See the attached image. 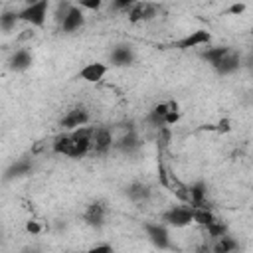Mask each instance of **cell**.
<instances>
[{"instance_id": "6da1fadb", "label": "cell", "mask_w": 253, "mask_h": 253, "mask_svg": "<svg viewBox=\"0 0 253 253\" xmlns=\"http://www.w3.org/2000/svg\"><path fill=\"white\" fill-rule=\"evenodd\" d=\"M91 132H93V126H81V128H75V130H69V132H63L57 134L51 142V150L53 154H59V156H67V158H83L91 152Z\"/></svg>"}, {"instance_id": "7a4b0ae2", "label": "cell", "mask_w": 253, "mask_h": 253, "mask_svg": "<svg viewBox=\"0 0 253 253\" xmlns=\"http://www.w3.org/2000/svg\"><path fill=\"white\" fill-rule=\"evenodd\" d=\"M47 14H49V2L38 0L22 6L18 10V20L24 24H30L32 28H43L47 22Z\"/></svg>"}, {"instance_id": "3957f363", "label": "cell", "mask_w": 253, "mask_h": 253, "mask_svg": "<svg viewBox=\"0 0 253 253\" xmlns=\"http://www.w3.org/2000/svg\"><path fill=\"white\" fill-rule=\"evenodd\" d=\"M192 215H194V208L188 204H176L170 206L166 211H162L160 215V223H164L166 227H174V229H182L192 225Z\"/></svg>"}, {"instance_id": "277c9868", "label": "cell", "mask_w": 253, "mask_h": 253, "mask_svg": "<svg viewBox=\"0 0 253 253\" xmlns=\"http://www.w3.org/2000/svg\"><path fill=\"white\" fill-rule=\"evenodd\" d=\"M211 42H213L211 32L206 28H198V30H192L190 34L174 40L172 47L174 49H196V47H204V45L208 47V45H211Z\"/></svg>"}, {"instance_id": "5b68a950", "label": "cell", "mask_w": 253, "mask_h": 253, "mask_svg": "<svg viewBox=\"0 0 253 253\" xmlns=\"http://www.w3.org/2000/svg\"><path fill=\"white\" fill-rule=\"evenodd\" d=\"M142 229H144L148 241L156 249H162V251L164 249H170L172 239H170V231H168V227L164 223H160V221H144L142 223Z\"/></svg>"}, {"instance_id": "8992f818", "label": "cell", "mask_w": 253, "mask_h": 253, "mask_svg": "<svg viewBox=\"0 0 253 253\" xmlns=\"http://www.w3.org/2000/svg\"><path fill=\"white\" fill-rule=\"evenodd\" d=\"M113 144H115V136L109 126H93V132H91V152L93 154H99V156L107 154L113 148Z\"/></svg>"}, {"instance_id": "52a82bcc", "label": "cell", "mask_w": 253, "mask_h": 253, "mask_svg": "<svg viewBox=\"0 0 253 253\" xmlns=\"http://www.w3.org/2000/svg\"><path fill=\"white\" fill-rule=\"evenodd\" d=\"M91 121V115L85 107H73L69 109L61 121H59V126L63 132H69V130H75V128H81V126H87Z\"/></svg>"}, {"instance_id": "ba28073f", "label": "cell", "mask_w": 253, "mask_h": 253, "mask_svg": "<svg viewBox=\"0 0 253 253\" xmlns=\"http://www.w3.org/2000/svg\"><path fill=\"white\" fill-rule=\"evenodd\" d=\"M83 26H85V12L77 4L71 2L69 8H67V12H65V16L59 20V30L63 34H75Z\"/></svg>"}, {"instance_id": "9c48e42d", "label": "cell", "mask_w": 253, "mask_h": 253, "mask_svg": "<svg viewBox=\"0 0 253 253\" xmlns=\"http://www.w3.org/2000/svg\"><path fill=\"white\" fill-rule=\"evenodd\" d=\"M134 59H136V53L130 43H117L109 55V63L113 67H128L134 63Z\"/></svg>"}, {"instance_id": "30bf717a", "label": "cell", "mask_w": 253, "mask_h": 253, "mask_svg": "<svg viewBox=\"0 0 253 253\" xmlns=\"http://www.w3.org/2000/svg\"><path fill=\"white\" fill-rule=\"evenodd\" d=\"M239 67H241V51H237L235 47H229L225 55L213 65V71L217 75H233Z\"/></svg>"}, {"instance_id": "8fae6325", "label": "cell", "mask_w": 253, "mask_h": 253, "mask_svg": "<svg viewBox=\"0 0 253 253\" xmlns=\"http://www.w3.org/2000/svg\"><path fill=\"white\" fill-rule=\"evenodd\" d=\"M107 71H109L107 63H103V61H89V63H85L77 71V77L81 81H85V83H99V81L105 79Z\"/></svg>"}, {"instance_id": "7c38bea8", "label": "cell", "mask_w": 253, "mask_h": 253, "mask_svg": "<svg viewBox=\"0 0 253 253\" xmlns=\"http://www.w3.org/2000/svg\"><path fill=\"white\" fill-rule=\"evenodd\" d=\"M83 219H85V223H87L89 227H95V229L103 227L105 221H107V206H105L103 202H93V204H89V206L85 208V211H83Z\"/></svg>"}, {"instance_id": "4fadbf2b", "label": "cell", "mask_w": 253, "mask_h": 253, "mask_svg": "<svg viewBox=\"0 0 253 253\" xmlns=\"http://www.w3.org/2000/svg\"><path fill=\"white\" fill-rule=\"evenodd\" d=\"M140 146H142V140L134 128H128L121 138H115V144H113V148H119L125 154H134Z\"/></svg>"}, {"instance_id": "5bb4252c", "label": "cell", "mask_w": 253, "mask_h": 253, "mask_svg": "<svg viewBox=\"0 0 253 253\" xmlns=\"http://www.w3.org/2000/svg\"><path fill=\"white\" fill-rule=\"evenodd\" d=\"M32 63H34V55H32V51L26 49V47L16 49V51L10 55V59H8V67H10L12 71H16V73L28 71V69L32 67Z\"/></svg>"}, {"instance_id": "9a60e30c", "label": "cell", "mask_w": 253, "mask_h": 253, "mask_svg": "<svg viewBox=\"0 0 253 253\" xmlns=\"http://www.w3.org/2000/svg\"><path fill=\"white\" fill-rule=\"evenodd\" d=\"M150 196H152V190L144 182H132L126 186V198L134 204H146L150 200Z\"/></svg>"}, {"instance_id": "2e32d148", "label": "cell", "mask_w": 253, "mask_h": 253, "mask_svg": "<svg viewBox=\"0 0 253 253\" xmlns=\"http://www.w3.org/2000/svg\"><path fill=\"white\" fill-rule=\"evenodd\" d=\"M237 249H239V243L229 233L213 239V243H211V253H237Z\"/></svg>"}, {"instance_id": "e0dca14e", "label": "cell", "mask_w": 253, "mask_h": 253, "mask_svg": "<svg viewBox=\"0 0 253 253\" xmlns=\"http://www.w3.org/2000/svg\"><path fill=\"white\" fill-rule=\"evenodd\" d=\"M166 111H168V101H166V103H158V105H154V107L148 111V115H146V123H148L152 128H160V126H164Z\"/></svg>"}, {"instance_id": "ac0fdd59", "label": "cell", "mask_w": 253, "mask_h": 253, "mask_svg": "<svg viewBox=\"0 0 253 253\" xmlns=\"http://www.w3.org/2000/svg\"><path fill=\"white\" fill-rule=\"evenodd\" d=\"M30 170H32V160L20 158V160H16V162L6 170V178H20V176L30 174Z\"/></svg>"}, {"instance_id": "d6986e66", "label": "cell", "mask_w": 253, "mask_h": 253, "mask_svg": "<svg viewBox=\"0 0 253 253\" xmlns=\"http://www.w3.org/2000/svg\"><path fill=\"white\" fill-rule=\"evenodd\" d=\"M215 213L210 210V208H194V215H192V221L202 225V227H208L215 221Z\"/></svg>"}, {"instance_id": "ffe728a7", "label": "cell", "mask_w": 253, "mask_h": 253, "mask_svg": "<svg viewBox=\"0 0 253 253\" xmlns=\"http://www.w3.org/2000/svg\"><path fill=\"white\" fill-rule=\"evenodd\" d=\"M227 49H229V45H208V47H206V51L202 53V57H204V59L213 67V65H215L223 55H225V51H227Z\"/></svg>"}, {"instance_id": "44dd1931", "label": "cell", "mask_w": 253, "mask_h": 253, "mask_svg": "<svg viewBox=\"0 0 253 253\" xmlns=\"http://www.w3.org/2000/svg\"><path fill=\"white\" fill-rule=\"evenodd\" d=\"M20 20H18V10H6V12H2L0 14V30L4 32V34H10L14 28H16V24H18Z\"/></svg>"}, {"instance_id": "7402d4cb", "label": "cell", "mask_w": 253, "mask_h": 253, "mask_svg": "<svg viewBox=\"0 0 253 253\" xmlns=\"http://www.w3.org/2000/svg\"><path fill=\"white\" fill-rule=\"evenodd\" d=\"M180 117H182V111H180L178 103H176V101H168V111H166L164 126H170V128H172V126L180 121Z\"/></svg>"}, {"instance_id": "603a6c76", "label": "cell", "mask_w": 253, "mask_h": 253, "mask_svg": "<svg viewBox=\"0 0 253 253\" xmlns=\"http://www.w3.org/2000/svg\"><path fill=\"white\" fill-rule=\"evenodd\" d=\"M142 6H144V2H132V6L126 12V20L130 24H140L142 22Z\"/></svg>"}, {"instance_id": "cb8c5ba5", "label": "cell", "mask_w": 253, "mask_h": 253, "mask_svg": "<svg viewBox=\"0 0 253 253\" xmlns=\"http://www.w3.org/2000/svg\"><path fill=\"white\" fill-rule=\"evenodd\" d=\"M170 140H172V128H170V126H160V128H156V144H158L160 148H166V146L170 144Z\"/></svg>"}, {"instance_id": "d4e9b609", "label": "cell", "mask_w": 253, "mask_h": 253, "mask_svg": "<svg viewBox=\"0 0 253 253\" xmlns=\"http://www.w3.org/2000/svg\"><path fill=\"white\" fill-rule=\"evenodd\" d=\"M206 231H208V235H210L211 239H217V237H221V235H225V233H227V225H225L223 221L215 219L211 225H208V227H206Z\"/></svg>"}, {"instance_id": "484cf974", "label": "cell", "mask_w": 253, "mask_h": 253, "mask_svg": "<svg viewBox=\"0 0 253 253\" xmlns=\"http://www.w3.org/2000/svg\"><path fill=\"white\" fill-rule=\"evenodd\" d=\"M158 12H160V6H158V4H154V2H144V6H142V22L154 20V18L158 16Z\"/></svg>"}, {"instance_id": "4316f807", "label": "cell", "mask_w": 253, "mask_h": 253, "mask_svg": "<svg viewBox=\"0 0 253 253\" xmlns=\"http://www.w3.org/2000/svg\"><path fill=\"white\" fill-rule=\"evenodd\" d=\"M132 6V0H115V2H111V10H115V12H128V8Z\"/></svg>"}, {"instance_id": "83f0119b", "label": "cell", "mask_w": 253, "mask_h": 253, "mask_svg": "<svg viewBox=\"0 0 253 253\" xmlns=\"http://www.w3.org/2000/svg\"><path fill=\"white\" fill-rule=\"evenodd\" d=\"M85 253H115V249H113L111 243H99V245L89 247Z\"/></svg>"}, {"instance_id": "f1b7e54d", "label": "cell", "mask_w": 253, "mask_h": 253, "mask_svg": "<svg viewBox=\"0 0 253 253\" xmlns=\"http://www.w3.org/2000/svg\"><path fill=\"white\" fill-rule=\"evenodd\" d=\"M77 6L85 12V10H99L101 6H103V2H99V0H95V2H89V0H81V2H77Z\"/></svg>"}, {"instance_id": "f546056e", "label": "cell", "mask_w": 253, "mask_h": 253, "mask_svg": "<svg viewBox=\"0 0 253 253\" xmlns=\"http://www.w3.org/2000/svg\"><path fill=\"white\" fill-rule=\"evenodd\" d=\"M245 8H247V6H245L243 2H239V4L235 2V4H231V6L227 8V14H231V16H239V14H241Z\"/></svg>"}, {"instance_id": "4dcf8cb0", "label": "cell", "mask_w": 253, "mask_h": 253, "mask_svg": "<svg viewBox=\"0 0 253 253\" xmlns=\"http://www.w3.org/2000/svg\"><path fill=\"white\" fill-rule=\"evenodd\" d=\"M26 231L32 233V235H38V233L42 231V225H40L38 221H32V219H30V221H26Z\"/></svg>"}, {"instance_id": "1f68e13d", "label": "cell", "mask_w": 253, "mask_h": 253, "mask_svg": "<svg viewBox=\"0 0 253 253\" xmlns=\"http://www.w3.org/2000/svg\"><path fill=\"white\" fill-rule=\"evenodd\" d=\"M158 172H160V182H162V186H168L170 182H168V178H166V168H164L162 164L158 166Z\"/></svg>"}, {"instance_id": "d6a6232c", "label": "cell", "mask_w": 253, "mask_h": 253, "mask_svg": "<svg viewBox=\"0 0 253 253\" xmlns=\"http://www.w3.org/2000/svg\"><path fill=\"white\" fill-rule=\"evenodd\" d=\"M22 253H43L40 247H26V249H22Z\"/></svg>"}]
</instances>
